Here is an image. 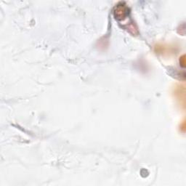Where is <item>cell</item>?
I'll return each mask as SVG.
<instances>
[{"label": "cell", "instance_id": "cell-1", "mask_svg": "<svg viewBox=\"0 0 186 186\" xmlns=\"http://www.w3.org/2000/svg\"><path fill=\"white\" fill-rule=\"evenodd\" d=\"M129 14V9L124 3H119L113 9V15L118 21H123Z\"/></svg>", "mask_w": 186, "mask_h": 186}, {"label": "cell", "instance_id": "cell-2", "mask_svg": "<svg viewBox=\"0 0 186 186\" xmlns=\"http://www.w3.org/2000/svg\"><path fill=\"white\" fill-rule=\"evenodd\" d=\"M185 56L184 55H183V58H182L181 59H180V60H182V62H180V63H181L182 64V66H183V67H184L185 66Z\"/></svg>", "mask_w": 186, "mask_h": 186}]
</instances>
